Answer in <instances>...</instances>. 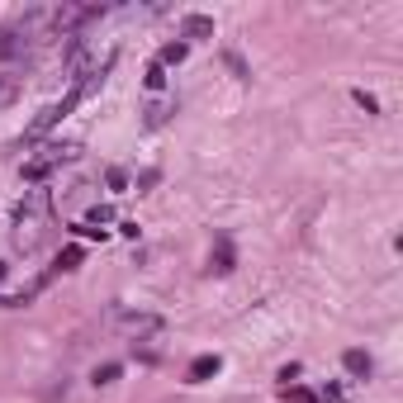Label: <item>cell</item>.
I'll list each match as a JSON object with an SVG mask.
<instances>
[{
    "label": "cell",
    "instance_id": "cell-18",
    "mask_svg": "<svg viewBox=\"0 0 403 403\" xmlns=\"http://www.w3.org/2000/svg\"><path fill=\"white\" fill-rule=\"evenodd\" d=\"M109 190H128V176H124V171H119V166L109 171Z\"/></svg>",
    "mask_w": 403,
    "mask_h": 403
},
{
    "label": "cell",
    "instance_id": "cell-5",
    "mask_svg": "<svg viewBox=\"0 0 403 403\" xmlns=\"http://www.w3.org/2000/svg\"><path fill=\"white\" fill-rule=\"evenodd\" d=\"M181 38H190V43L214 38V19H209V15H186V19H181Z\"/></svg>",
    "mask_w": 403,
    "mask_h": 403
},
{
    "label": "cell",
    "instance_id": "cell-1",
    "mask_svg": "<svg viewBox=\"0 0 403 403\" xmlns=\"http://www.w3.org/2000/svg\"><path fill=\"white\" fill-rule=\"evenodd\" d=\"M47 209H52L47 190H29V195H24V204L15 209V242H19V247H33V242H38Z\"/></svg>",
    "mask_w": 403,
    "mask_h": 403
},
{
    "label": "cell",
    "instance_id": "cell-6",
    "mask_svg": "<svg viewBox=\"0 0 403 403\" xmlns=\"http://www.w3.org/2000/svg\"><path fill=\"white\" fill-rule=\"evenodd\" d=\"M341 365H346V370L356 375V380H365V375L375 370V361L365 356V351H356V346H351V351H346V356H341Z\"/></svg>",
    "mask_w": 403,
    "mask_h": 403
},
{
    "label": "cell",
    "instance_id": "cell-2",
    "mask_svg": "<svg viewBox=\"0 0 403 403\" xmlns=\"http://www.w3.org/2000/svg\"><path fill=\"white\" fill-rule=\"evenodd\" d=\"M81 147L76 142H47L43 147V157H33V161H24V181H43L52 166H62V161H72Z\"/></svg>",
    "mask_w": 403,
    "mask_h": 403
},
{
    "label": "cell",
    "instance_id": "cell-17",
    "mask_svg": "<svg viewBox=\"0 0 403 403\" xmlns=\"http://www.w3.org/2000/svg\"><path fill=\"white\" fill-rule=\"evenodd\" d=\"M356 105L365 109V114H380V105H375V95H365V91H356Z\"/></svg>",
    "mask_w": 403,
    "mask_h": 403
},
{
    "label": "cell",
    "instance_id": "cell-19",
    "mask_svg": "<svg viewBox=\"0 0 403 403\" xmlns=\"http://www.w3.org/2000/svg\"><path fill=\"white\" fill-rule=\"evenodd\" d=\"M0 280H5V266H0Z\"/></svg>",
    "mask_w": 403,
    "mask_h": 403
},
{
    "label": "cell",
    "instance_id": "cell-10",
    "mask_svg": "<svg viewBox=\"0 0 403 403\" xmlns=\"http://www.w3.org/2000/svg\"><path fill=\"white\" fill-rule=\"evenodd\" d=\"M166 114H176V105L157 100V105H147V119H142V124H147V128H161V124H166Z\"/></svg>",
    "mask_w": 403,
    "mask_h": 403
},
{
    "label": "cell",
    "instance_id": "cell-11",
    "mask_svg": "<svg viewBox=\"0 0 403 403\" xmlns=\"http://www.w3.org/2000/svg\"><path fill=\"white\" fill-rule=\"evenodd\" d=\"M209 375H218V356H200L195 365H190V380L200 385V380H209Z\"/></svg>",
    "mask_w": 403,
    "mask_h": 403
},
{
    "label": "cell",
    "instance_id": "cell-14",
    "mask_svg": "<svg viewBox=\"0 0 403 403\" xmlns=\"http://www.w3.org/2000/svg\"><path fill=\"white\" fill-rule=\"evenodd\" d=\"M285 403H313V394L299 389V385H285Z\"/></svg>",
    "mask_w": 403,
    "mask_h": 403
},
{
    "label": "cell",
    "instance_id": "cell-16",
    "mask_svg": "<svg viewBox=\"0 0 403 403\" xmlns=\"http://www.w3.org/2000/svg\"><path fill=\"white\" fill-rule=\"evenodd\" d=\"M109 218H114V209H109V204H95V209H91V218H86V223H109Z\"/></svg>",
    "mask_w": 403,
    "mask_h": 403
},
{
    "label": "cell",
    "instance_id": "cell-15",
    "mask_svg": "<svg viewBox=\"0 0 403 403\" xmlns=\"http://www.w3.org/2000/svg\"><path fill=\"white\" fill-rule=\"evenodd\" d=\"M114 380H119V365H100L95 370V385H114Z\"/></svg>",
    "mask_w": 403,
    "mask_h": 403
},
{
    "label": "cell",
    "instance_id": "cell-4",
    "mask_svg": "<svg viewBox=\"0 0 403 403\" xmlns=\"http://www.w3.org/2000/svg\"><path fill=\"white\" fill-rule=\"evenodd\" d=\"M76 105H81L76 95H67L62 105H47L43 114H38V119H33V124L24 128V142H38V138H43V133H47V128H52V124H62V119H67V114H72V109H76Z\"/></svg>",
    "mask_w": 403,
    "mask_h": 403
},
{
    "label": "cell",
    "instance_id": "cell-8",
    "mask_svg": "<svg viewBox=\"0 0 403 403\" xmlns=\"http://www.w3.org/2000/svg\"><path fill=\"white\" fill-rule=\"evenodd\" d=\"M19 52H24V38H19L15 29H0V62H5V57H19Z\"/></svg>",
    "mask_w": 403,
    "mask_h": 403
},
{
    "label": "cell",
    "instance_id": "cell-12",
    "mask_svg": "<svg viewBox=\"0 0 403 403\" xmlns=\"http://www.w3.org/2000/svg\"><path fill=\"white\" fill-rule=\"evenodd\" d=\"M142 81H147V91H161V86H166V67H157V62H152Z\"/></svg>",
    "mask_w": 403,
    "mask_h": 403
},
{
    "label": "cell",
    "instance_id": "cell-13",
    "mask_svg": "<svg viewBox=\"0 0 403 403\" xmlns=\"http://www.w3.org/2000/svg\"><path fill=\"white\" fill-rule=\"evenodd\" d=\"M81 266V247H67L62 256H57V271H76Z\"/></svg>",
    "mask_w": 403,
    "mask_h": 403
},
{
    "label": "cell",
    "instance_id": "cell-9",
    "mask_svg": "<svg viewBox=\"0 0 403 403\" xmlns=\"http://www.w3.org/2000/svg\"><path fill=\"white\" fill-rule=\"evenodd\" d=\"M186 52H190L186 43H166V47H161V57H157V67H181V62H186Z\"/></svg>",
    "mask_w": 403,
    "mask_h": 403
},
{
    "label": "cell",
    "instance_id": "cell-3",
    "mask_svg": "<svg viewBox=\"0 0 403 403\" xmlns=\"http://www.w3.org/2000/svg\"><path fill=\"white\" fill-rule=\"evenodd\" d=\"M119 327H124L128 341H152L166 332V323L157 318V313H119Z\"/></svg>",
    "mask_w": 403,
    "mask_h": 403
},
{
    "label": "cell",
    "instance_id": "cell-7",
    "mask_svg": "<svg viewBox=\"0 0 403 403\" xmlns=\"http://www.w3.org/2000/svg\"><path fill=\"white\" fill-rule=\"evenodd\" d=\"M214 271L218 276L233 271V242H228V237H218V247H214Z\"/></svg>",
    "mask_w": 403,
    "mask_h": 403
}]
</instances>
